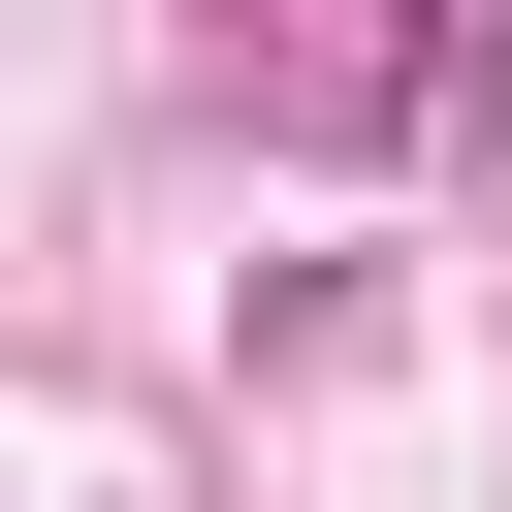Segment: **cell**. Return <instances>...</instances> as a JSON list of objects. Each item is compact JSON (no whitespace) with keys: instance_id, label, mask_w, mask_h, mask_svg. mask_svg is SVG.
Instances as JSON below:
<instances>
[{"instance_id":"6da1fadb","label":"cell","mask_w":512,"mask_h":512,"mask_svg":"<svg viewBox=\"0 0 512 512\" xmlns=\"http://www.w3.org/2000/svg\"><path fill=\"white\" fill-rule=\"evenodd\" d=\"M448 96H512V0H480V32H448Z\"/></svg>"}]
</instances>
